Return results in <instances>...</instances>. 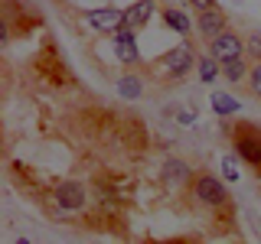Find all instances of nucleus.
I'll list each match as a JSON object with an SVG mask.
<instances>
[{
    "label": "nucleus",
    "instance_id": "obj_6",
    "mask_svg": "<svg viewBox=\"0 0 261 244\" xmlns=\"http://www.w3.org/2000/svg\"><path fill=\"white\" fill-rule=\"evenodd\" d=\"M114 55H118V59L124 62V65H137V62H141L134 26H121L118 33H114Z\"/></svg>",
    "mask_w": 261,
    "mask_h": 244
},
{
    "label": "nucleus",
    "instance_id": "obj_17",
    "mask_svg": "<svg viewBox=\"0 0 261 244\" xmlns=\"http://www.w3.org/2000/svg\"><path fill=\"white\" fill-rule=\"evenodd\" d=\"M245 52H251V55L261 62V29H255L248 39H245Z\"/></svg>",
    "mask_w": 261,
    "mask_h": 244
},
{
    "label": "nucleus",
    "instance_id": "obj_3",
    "mask_svg": "<svg viewBox=\"0 0 261 244\" xmlns=\"http://www.w3.org/2000/svg\"><path fill=\"white\" fill-rule=\"evenodd\" d=\"M193 192H196V199L202 202V205H225V199H228V192H225V186L219 182L216 176H209V173H202V176H196V182H193Z\"/></svg>",
    "mask_w": 261,
    "mask_h": 244
},
{
    "label": "nucleus",
    "instance_id": "obj_2",
    "mask_svg": "<svg viewBox=\"0 0 261 244\" xmlns=\"http://www.w3.org/2000/svg\"><path fill=\"white\" fill-rule=\"evenodd\" d=\"M85 199H88L85 186L75 182V179H69V182H59V186L53 189V202H56L62 211H79V208H85Z\"/></svg>",
    "mask_w": 261,
    "mask_h": 244
},
{
    "label": "nucleus",
    "instance_id": "obj_14",
    "mask_svg": "<svg viewBox=\"0 0 261 244\" xmlns=\"http://www.w3.org/2000/svg\"><path fill=\"white\" fill-rule=\"evenodd\" d=\"M163 176H167L170 182H176V179H186V176H190V166H186V163H179V160H167V163H163Z\"/></svg>",
    "mask_w": 261,
    "mask_h": 244
},
{
    "label": "nucleus",
    "instance_id": "obj_15",
    "mask_svg": "<svg viewBox=\"0 0 261 244\" xmlns=\"http://www.w3.org/2000/svg\"><path fill=\"white\" fill-rule=\"evenodd\" d=\"M248 92L255 98H261V62H255L251 72H248Z\"/></svg>",
    "mask_w": 261,
    "mask_h": 244
},
{
    "label": "nucleus",
    "instance_id": "obj_19",
    "mask_svg": "<svg viewBox=\"0 0 261 244\" xmlns=\"http://www.w3.org/2000/svg\"><path fill=\"white\" fill-rule=\"evenodd\" d=\"M190 7L196 13H202V10H212V7H216V0H190Z\"/></svg>",
    "mask_w": 261,
    "mask_h": 244
},
{
    "label": "nucleus",
    "instance_id": "obj_9",
    "mask_svg": "<svg viewBox=\"0 0 261 244\" xmlns=\"http://www.w3.org/2000/svg\"><path fill=\"white\" fill-rule=\"evenodd\" d=\"M235 150H239V157H245L248 163L261 166V137H239V140H235Z\"/></svg>",
    "mask_w": 261,
    "mask_h": 244
},
{
    "label": "nucleus",
    "instance_id": "obj_10",
    "mask_svg": "<svg viewBox=\"0 0 261 244\" xmlns=\"http://www.w3.org/2000/svg\"><path fill=\"white\" fill-rule=\"evenodd\" d=\"M163 23H167L173 33H179V36H186V33L193 29V23H190V16H186L183 10H176V7H170V10H163Z\"/></svg>",
    "mask_w": 261,
    "mask_h": 244
},
{
    "label": "nucleus",
    "instance_id": "obj_16",
    "mask_svg": "<svg viewBox=\"0 0 261 244\" xmlns=\"http://www.w3.org/2000/svg\"><path fill=\"white\" fill-rule=\"evenodd\" d=\"M212 101H216V111H219V114H232V111H239V104H235L228 95H222V92L212 98Z\"/></svg>",
    "mask_w": 261,
    "mask_h": 244
},
{
    "label": "nucleus",
    "instance_id": "obj_12",
    "mask_svg": "<svg viewBox=\"0 0 261 244\" xmlns=\"http://www.w3.org/2000/svg\"><path fill=\"white\" fill-rule=\"evenodd\" d=\"M196 65H199V78H202V81H212V78L219 75V72H222V69H219V65H222V62H219V59H216V55H212V52L206 55V59H199Z\"/></svg>",
    "mask_w": 261,
    "mask_h": 244
},
{
    "label": "nucleus",
    "instance_id": "obj_8",
    "mask_svg": "<svg viewBox=\"0 0 261 244\" xmlns=\"http://www.w3.org/2000/svg\"><path fill=\"white\" fill-rule=\"evenodd\" d=\"M153 16V0H134V4L124 10V26H144L147 20Z\"/></svg>",
    "mask_w": 261,
    "mask_h": 244
},
{
    "label": "nucleus",
    "instance_id": "obj_13",
    "mask_svg": "<svg viewBox=\"0 0 261 244\" xmlns=\"http://www.w3.org/2000/svg\"><path fill=\"white\" fill-rule=\"evenodd\" d=\"M144 92V85H141V78H134V75H124L118 81V95H124V98H141Z\"/></svg>",
    "mask_w": 261,
    "mask_h": 244
},
{
    "label": "nucleus",
    "instance_id": "obj_1",
    "mask_svg": "<svg viewBox=\"0 0 261 244\" xmlns=\"http://www.w3.org/2000/svg\"><path fill=\"white\" fill-rule=\"evenodd\" d=\"M196 65V55H193V49L190 46H173L170 52H163L160 59H153V69H163V72H170L173 78H183L186 72H190Z\"/></svg>",
    "mask_w": 261,
    "mask_h": 244
},
{
    "label": "nucleus",
    "instance_id": "obj_7",
    "mask_svg": "<svg viewBox=\"0 0 261 244\" xmlns=\"http://www.w3.org/2000/svg\"><path fill=\"white\" fill-rule=\"evenodd\" d=\"M196 29H199L206 39L219 36V33L225 29V13L219 10V7H212V10H202L199 16H196Z\"/></svg>",
    "mask_w": 261,
    "mask_h": 244
},
{
    "label": "nucleus",
    "instance_id": "obj_4",
    "mask_svg": "<svg viewBox=\"0 0 261 244\" xmlns=\"http://www.w3.org/2000/svg\"><path fill=\"white\" fill-rule=\"evenodd\" d=\"M209 52L216 55L219 62H232V59H242V52H245V39H239L235 33L222 29L219 36H212V39H209Z\"/></svg>",
    "mask_w": 261,
    "mask_h": 244
},
{
    "label": "nucleus",
    "instance_id": "obj_11",
    "mask_svg": "<svg viewBox=\"0 0 261 244\" xmlns=\"http://www.w3.org/2000/svg\"><path fill=\"white\" fill-rule=\"evenodd\" d=\"M248 65H245V59H232V62H222V75L228 78V81H235V85H239V81H248Z\"/></svg>",
    "mask_w": 261,
    "mask_h": 244
},
{
    "label": "nucleus",
    "instance_id": "obj_18",
    "mask_svg": "<svg viewBox=\"0 0 261 244\" xmlns=\"http://www.w3.org/2000/svg\"><path fill=\"white\" fill-rule=\"evenodd\" d=\"M222 169H225V176H228V179H239V163H235L232 157H225V160H222Z\"/></svg>",
    "mask_w": 261,
    "mask_h": 244
},
{
    "label": "nucleus",
    "instance_id": "obj_5",
    "mask_svg": "<svg viewBox=\"0 0 261 244\" xmlns=\"http://www.w3.org/2000/svg\"><path fill=\"white\" fill-rule=\"evenodd\" d=\"M85 20L92 23L95 29L111 33V36H114V33L124 26V10H118V7H95V10L85 13Z\"/></svg>",
    "mask_w": 261,
    "mask_h": 244
}]
</instances>
